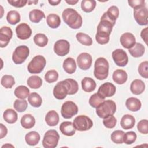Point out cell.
Instances as JSON below:
<instances>
[{
	"mask_svg": "<svg viewBox=\"0 0 148 148\" xmlns=\"http://www.w3.org/2000/svg\"><path fill=\"white\" fill-rule=\"evenodd\" d=\"M62 17L64 21L72 29H78L82 25V16L72 8L65 9L62 13Z\"/></svg>",
	"mask_w": 148,
	"mask_h": 148,
	"instance_id": "6da1fadb",
	"label": "cell"
},
{
	"mask_svg": "<svg viewBox=\"0 0 148 148\" xmlns=\"http://www.w3.org/2000/svg\"><path fill=\"white\" fill-rule=\"evenodd\" d=\"M109 74V63L103 57H99L95 62L94 75L98 80H102L107 78Z\"/></svg>",
	"mask_w": 148,
	"mask_h": 148,
	"instance_id": "7a4b0ae2",
	"label": "cell"
},
{
	"mask_svg": "<svg viewBox=\"0 0 148 148\" xmlns=\"http://www.w3.org/2000/svg\"><path fill=\"white\" fill-rule=\"evenodd\" d=\"M116 110V103L112 100H105L96 108V113L100 118L104 119L113 115Z\"/></svg>",
	"mask_w": 148,
	"mask_h": 148,
	"instance_id": "3957f363",
	"label": "cell"
},
{
	"mask_svg": "<svg viewBox=\"0 0 148 148\" xmlns=\"http://www.w3.org/2000/svg\"><path fill=\"white\" fill-rule=\"evenodd\" d=\"M46 64L45 58L41 56L38 55L35 56L28 65V71L32 74L40 73L44 69Z\"/></svg>",
	"mask_w": 148,
	"mask_h": 148,
	"instance_id": "277c9868",
	"label": "cell"
},
{
	"mask_svg": "<svg viewBox=\"0 0 148 148\" xmlns=\"http://www.w3.org/2000/svg\"><path fill=\"white\" fill-rule=\"evenodd\" d=\"M60 139V135L57 131L50 130L44 135L42 145L45 148H54L57 147Z\"/></svg>",
	"mask_w": 148,
	"mask_h": 148,
	"instance_id": "5b68a950",
	"label": "cell"
},
{
	"mask_svg": "<svg viewBox=\"0 0 148 148\" xmlns=\"http://www.w3.org/2000/svg\"><path fill=\"white\" fill-rule=\"evenodd\" d=\"M73 124L76 130L85 131L89 130L93 125V122L90 118L85 115H80L75 117Z\"/></svg>",
	"mask_w": 148,
	"mask_h": 148,
	"instance_id": "8992f818",
	"label": "cell"
},
{
	"mask_svg": "<svg viewBox=\"0 0 148 148\" xmlns=\"http://www.w3.org/2000/svg\"><path fill=\"white\" fill-rule=\"evenodd\" d=\"M29 54V48L25 45L17 47L13 53L12 60L16 64L23 63Z\"/></svg>",
	"mask_w": 148,
	"mask_h": 148,
	"instance_id": "52a82bcc",
	"label": "cell"
},
{
	"mask_svg": "<svg viewBox=\"0 0 148 148\" xmlns=\"http://www.w3.org/2000/svg\"><path fill=\"white\" fill-rule=\"evenodd\" d=\"M77 112V106L72 101H66L62 105L61 113L62 116L65 119H71L76 115Z\"/></svg>",
	"mask_w": 148,
	"mask_h": 148,
	"instance_id": "ba28073f",
	"label": "cell"
},
{
	"mask_svg": "<svg viewBox=\"0 0 148 148\" xmlns=\"http://www.w3.org/2000/svg\"><path fill=\"white\" fill-rule=\"evenodd\" d=\"M134 17L139 25H147L148 24V10L146 6L134 9Z\"/></svg>",
	"mask_w": 148,
	"mask_h": 148,
	"instance_id": "9c48e42d",
	"label": "cell"
},
{
	"mask_svg": "<svg viewBox=\"0 0 148 148\" xmlns=\"http://www.w3.org/2000/svg\"><path fill=\"white\" fill-rule=\"evenodd\" d=\"M114 63L119 66H124L128 62V57L126 52L121 49L114 50L112 54Z\"/></svg>",
	"mask_w": 148,
	"mask_h": 148,
	"instance_id": "30bf717a",
	"label": "cell"
},
{
	"mask_svg": "<svg viewBox=\"0 0 148 148\" xmlns=\"http://www.w3.org/2000/svg\"><path fill=\"white\" fill-rule=\"evenodd\" d=\"M70 44L65 39H60L56 42L54 46L55 53L59 56H65L69 52Z\"/></svg>",
	"mask_w": 148,
	"mask_h": 148,
	"instance_id": "8fae6325",
	"label": "cell"
},
{
	"mask_svg": "<svg viewBox=\"0 0 148 148\" xmlns=\"http://www.w3.org/2000/svg\"><path fill=\"white\" fill-rule=\"evenodd\" d=\"M92 57L87 53H82L77 57V63L78 66L82 70L88 69L92 64Z\"/></svg>",
	"mask_w": 148,
	"mask_h": 148,
	"instance_id": "7c38bea8",
	"label": "cell"
},
{
	"mask_svg": "<svg viewBox=\"0 0 148 148\" xmlns=\"http://www.w3.org/2000/svg\"><path fill=\"white\" fill-rule=\"evenodd\" d=\"M116 91L115 86L110 82H106L102 84L98 88V93L103 98L110 97L114 95Z\"/></svg>",
	"mask_w": 148,
	"mask_h": 148,
	"instance_id": "4fadbf2b",
	"label": "cell"
},
{
	"mask_svg": "<svg viewBox=\"0 0 148 148\" xmlns=\"http://www.w3.org/2000/svg\"><path fill=\"white\" fill-rule=\"evenodd\" d=\"M53 95L58 99H63L68 95V88L64 80L59 82L54 86Z\"/></svg>",
	"mask_w": 148,
	"mask_h": 148,
	"instance_id": "5bb4252c",
	"label": "cell"
},
{
	"mask_svg": "<svg viewBox=\"0 0 148 148\" xmlns=\"http://www.w3.org/2000/svg\"><path fill=\"white\" fill-rule=\"evenodd\" d=\"M16 32L19 39L21 40H25L31 36L32 30L27 24L21 23L16 28Z\"/></svg>",
	"mask_w": 148,
	"mask_h": 148,
	"instance_id": "9a60e30c",
	"label": "cell"
},
{
	"mask_svg": "<svg viewBox=\"0 0 148 148\" xmlns=\"http://www.w3.org/2000/svg\"><path fill=\"white\" fill-rule=\"evenodd\" d=\"M13 35L12 30L7 26L2 27L0 29V46L1 47H6L12 39Z\"/></svg>",
	"mask_w": 148,
	"mask_h": 148,
	"instance_id": "2e32d148",
	"label": "cell"
},
{
	"mask_svg": "<svg viewBox=\"0 0 148 148\" xmlns=\"http://www.w3.org/2000/svg\"><path fill=\"white\" fill-rule=\"evenodd\" d=\"M119 15V8L116 6H110L108 10L105 12L101 17V18H104L110 21L113 25H115L116 21Z\"/></svg>",
	"mask_w": 148,
	"mask_h": 148,
	"instance_id": "e0dca14e",
	"label": "cell"
},
{
	"mask_svg": "<svg viewBox=\"0 0 148 148\" xmlns=\"http://www.w3.org/2000/svg\"><path fill=\"white\" fill-rule=\"evenodd\" d=\"M120 41L122 46L125 49L132 47L136 43V39L134 35L130 32H125L121 35Z\"/></svg>",
	"mask_w": 148,
	"mask_h": 148,
	"instance_id": "ac0fdd59",
	"label": "cell"
},
{
	"mask_svg": "<svg viewBox=\"0 0 148 148\" xmlns=\"http://www.w3.org/2000/svg\"><path fill=\"white\" fill-rule=\"evenodd\" d=\"M113 26L108 20L101 18V21L97 26V32L105 33L110 35Z\"/></svg>",
	"mask_w": 148,
	"mask_h": 148,
	"instance_id": "d6986e66",
	"label": "cell"
},
{
	"mask_svg": "<svg viewBox=\"0 0 148 148\" xmlns=\"http://www.w3.org/2000/svg\"><path fill=\"white\" fill-rule=\"evenodd\" d=\"M60 130L64 135L71 136H73L76 132V129L73 126V123L71 121H64L60 125Z\"/></svg>",
	"mask_w": 148,
	"mask_h": 148,
	"instance_id": "ffe728a7",
	"label": "cell"
},
{
	"mask_svg": "<svg viewBox=\"0 0 148 148\" xmlns=\"http://www.w3.org/2000/svg\"><path fill=\"white\" fill-rule=\"evenodd\" d=\"M145 90V84L144 82L140 79H135L133 80L130 86V90L131 92L135 95H139L142 94Z\"/></svg>",
	"mask_w": 148,
	"mask_h": 148,
	"instance_id": "44dd1931",
	"label": "cell"
},
{
	"mask_svg": "<svg viewBox=\"0 0 148 148\" xmlns=\"http://www.w3.org/2000/svg\"><path fill=\"white\" fill-rule=\"evenodd\" d=\"M112 78L113 81L118 84H123L127 80V72L123 69H117L114 71Z\"/></svg>",
	"mask_w": 148,
	"mask_h": 148,
	"instance_id": "7402d4cb",
	"label": "cell"
},
{
	"mask_svg": "<svg viewBox=\"0 0 148 148\" xmlns=\"http://www.w3.org/2000/svg\"><path fill=\"white\" fill-rule=\"evenodd\" d=\"M135 119L134 116L130 114L124 115L120 121V125L124 130H130L134 127Z\"/></svg>",
	"mask_w": 148,
	"mask_h": 148,
	"instance_id": "603a6c76",
	"label": "cell"
},
{
	"mask_svg": "<svg viewBox=\"0 0 148 148\" xmlns=\"http://www.w3.org/2000/svg\"><path fill=\"white\" fill-rule=\"evenodd\" d=\"M82 87L83 91L87 92L93 91L96 88V83L91 77H85L82 80Z\"/></svg>",
	"mask_w": 148,
	"mask_h": 148,
	"instance_id": "cb8c5ba5",
	"label": "cell"
},
{
	"mask_svg": "<svg viewBox=\"0 0 148 148\" xmlns=\"http://www.w3.org/2000/svg\"><path fill=\"white\" fill-rule=\"evenodd\" d=\"M141 102L136 98L130 97L126 100L125 106L128 110L132 112L138 111L141 108Z\"/></svg>",
	"mask_w": 148,
	"mask_h": 148,
	"instance_id": "d4e9b609",
	"label": "cell"
},
{
	"mask_svg": "<svg viewBox=\"0 0 148 148\" xmlns=\"http://www.w3.org/2000/svg\"><path fill=\"white\" fill-rule=\"evenodd\" d=\"M45 121L49 126H56L59 122L58 114L55 110L49 111L45 116Z\"/></svg>",
	"mask_w": 148,
	"mask_h": 148,
	"instance_id": "484cf974",
	"label": "cell"
},
{
	"mask_svg": "<svg viewBox=\"0 0 148 148\" xmlns=\"http://www.w3.org/2000/svg\"><path fill=\"white\" fill-rule=\"evenodd\" d=\"M63 68L66 73L69 74L73 73L76 69V64L75 60L71 57L66 58L63 62Z\"/></svg>",
	"mask_w": 148,
	"mask_h": 148,
	"instance_id": "4316f807",
	"label": "cell"
},
{
	"mask_svg": "<svg viewBox=\"0 0 148 148\" xmlns=\"http://www.w3.org/2000/svg\"><path fill=\"white\" fill-rule=\"evenodd\" d=\"M21 126L25 129L32 128L35 124V119L33 116L30 114H24L20 120Z\"/></svg>",
	"mask_w": 148,
	"mask_h": 148,
	"instance_id": "83f0119b",
	"label": "cell"
},
{
	"mask_svg": "<svg viewBox=\"0 0 148 148\" xmlns=\"http://www.w3.org/2000/svg\"><path fill=\"white\" fill-rule=\"evenodd\" d=\"M40 135L36 131H31L27 133L25 136L26 143L30 146L37 145L40 140Z\"/></svg>",
	"mask_w": 148,
	"mask_h": 148,
	"instance_id": "f1b7e54d",
	"label": "cell"
},
{
	"mask_svg": "<svg viewBox=\"0 0 148 148\" xmlns=\"http://www.w3.org/2000/svg\"><path fill=\"white\" fill-rule=\"evenodd\" d=\"M3 119L6 122L9 124L16 123L18 119L17 113L12 109H8L5 110L3 114Z\"/></svg>",
	"mask_w": 148,
	"mask_h": 148,
	"instance_id": "f546056e",
	"label": "cell"
},
{
	"mask_svg": "<svg viewBox=\"0 0 148 148\" xmlns=\"http://www.w3.org/2000/svg\"><path fill=\"white\" fill-rule=\"evenodd\" d=\"M145 51V49L144 46L140 43H136L135 45L129 49L128 51L130 54L134 57H142Z\"/></svg>",
	"mask_w": 148,
	"mask_h": 148,
	"instance_id": "4dcf8cb0",
	"label": "cell"
},
{
	"mask_svg": "<svg viewBox=\"0 0 148 148\" xmlns=\"http://www.w3.org/2000/svg\"><path fill=\"white\" fill-rule=\"evenodd\" d=\"M46 23L50 28H57L60 25L61 20L58 15L51 13L47 16Z\"/></svg>",
	"mask_w": 148,
	"mask_h": 148,
	"instance_id": "1f68e13d",
	"label": "cell"
},
{
	"mask_svg": "<svg viewBox=\"0 0 148 148\" xmlns=\"http://www.w3.org/2000/svg\"><path fill=\"white\" fill-rule=\"evenodd\" d=\"M29 18L31 22L38 23L42 19L45 18V15L43 12L39 9H33L29 13Z\"/></svg>",
	"mask_w": 148,
	"mask_h": 148,
	"instance_id": "d6a6232c",
	"label": "cell"
},
{
	"mask_svg": "<svg viewBox=\"0 0 148 148\" xmlns=\"http://www.w3.org/2000/svg\"><path fill=\"white\" fill-rule=\"evenodd\" d=\"M68 88V94L73 95L76 94L79 90L77 82L72 79H66L64 80Z\"/></svg>",
	"mask_w": 148,
	"mask_h": 148,
	"instance_id": "836d02e7",
	"label": "cell"
},
{
	"mask_svg": "<svg viewBox=\"0 0 148 148\" xmlns=\"http://www.w3.org/2000/svg\"><path fill=\"white\" fill-rule=\"evenodd\" d=\"M27 83V84L30 88L33 89H37L42 86V80L39 76L34 75L30 76L28 79Z\"/></svg>",
	"mask_w": 148,
	"mask_h": 148,
	"instance_id": "e575fe53",
	"label": "cell"
},
{
	"mask_svg": "<svg viewBox=\"0 0 148 148\" xmlns=\"http://www.w3.org/2000/svg\"><path fill=\"white\" fill-rule=\"evenodd\" d=\"M14 95L20 99H25L29 95V90L25 86H19L14 90Z\"/></svg>",
	"mask_w": 148,
	"mask_h": 148,
	"instance_id": "d590c367",
	"label": "cell"
},
{
	"mask_svg": "<svg viewBox=\"0 0 148 148\" xmlns=\"http://www.w3.org/2000/svg\"><path fill=\"white\" fill-rule=\"evenodd\" d=\"M28 101L31 106L35 108H39L42 103L41 97L36 92H32L28 97Z\"/></svg>",
	"mask_w": 148,
	"mask_h": 148,
	"instance_id": "8d00e7d4",
	"label": "cell"
},
{
	"mask_svg": "<svg viewBox=\"0 0 148 148\" xmlns=\"http://www.w3.org/2000/svg\"><path fill=\"white\" fill-rule=\"evenodd\" d=\"M6 20L9 24L15 25L20 22V15L16 10H10L7 14Z\"/></svg>",
	"mask_w": 148,
	"mask_h": 148,
	"instance_id": "74e56055",
	"label": "cell"
},
{
	"mask_svg": "<svg viewBox=\"0 0 148 148\" xmlns=\"http://www.w3.org/2000/svg\"><path fill=\"white\" fill-rule=\"evenodd\" d=\"M76 39L79 42L85 46H91L92 44V38L86 34L79 32L76 35Z\"/></svg>",
	"mask_w": 148,
	"mask_h": 148,
	"instance_id": "f35d334b",
	"label": "cell"
},
{
	"mask_svg": "<svg viewBox=\"0 0 148 148\" xmlns=\"http://www.w3.org/2000/svg\"><path fill=\"white\" fill-rule=\"evenodd\" d=\"M96 6V1L94 0H83L81 2L82 9L86 12H91Z\"/></svg>",
	"mask_w": 148,
	"mask_h": 148,
	"instance_id": "ab89813d",
	"label": "cell"
},
{
	"mask_svg": "<svg viewBox=\"0 0 148 148\" xmlns=\"http://www.w3.org/2000/svg\"><path fill=\"white\" fill-rule=\"evenodd\" d=\"M105 98L101 96L98 92L95 93L93 95H92L90 98L89 103L92 107L97 108L105 101Z\"/></svg>",
	"mask_w": 148,
	"mask_h": 148,
	"instance_id": "60d3db41",
	"label": "cell"
},
{
	"mask_svg": "<svg viewBox=\"0 0 148 148\" xmlns=\"http://www.w3.org/2000/svg\"><path fill=\"white\" fill-rule=\"evenodd\" d=\"M34 42L39 47H45L48 43V38L45 34L39 33L34 36Z\"/></svg>",
	"mask_w": 148,
	"mask_h": 148,
	"instance_id": "b9f144b4",
	"label": "cell"
},
{
	"mask_svg": "<svg viewBox=\"0 0 148 148\" xmlns=\"http://www.w3.org/2000/svg\"><path fill=\"white\" fill-rule=\"evenodd\" d=\"M1 84L6 88H11L15 84V80L12 76L5 75L2 77Z\"/></svg>",
	"mask_w": 148,
	"mask_h": 148,
	"instance_id": "7bdbcfd3",
	"label": "cell"
},
{
	"mask_svg": "<svg viewBox=\"0 0 148 148\" xmlns=\"http://www.w3.org/2000/svg\"><path fill=\"white\" fill-rule=\"evenodd\" d=\"M124 132L121 130L114 131L110 136L111 140L116 144H121L123 143Z\"/></svg>",
	"mask_w": 148,
	"mask_h": 148,
	"instance_id": "ee69618b",
	"label": "cell"
},
{
	"mask_svg": "<svg viewBox=\"0 0 148 148\" xmlns=\"http://www.w3.org/2000/svg\"><path fill=\"white\" fill-rule=\"evenodd\" d=\"M27 106L28 103L25 99H16L13 103L14 108L18 112H24L27 109Z\"/></svg>",
	"mask_w": 148,
	"mask_h": 148,
	"instance_id": "f6af8a7d",
	"label": "cell"
},
{
	"mask_svg": "<svg viewBox=\"0 0 148 148\" xmlns=\"http://www.w3.org/2000/svg\"><path fill=\"white\" fill-rule=\"evenodd\" d=\"M58 78V73L56 70L54 69L48 71L45 75V80L49 83H51L57 81Z\"/></svg>",
	"mask_w": 148,
	"mask_h": 148,
	"instance_id": "bcb514c9",
	"label": "cell"
},
{
	"mask_svg": "<svg viewBox=\"0 0 148 148\" xmlns=\"http://www.w3.org/2000/svg\"><path fill=\"white\" fill-rule=\"evenodd\" d=\"M136 139V134L134 131H129L124 133L123 142L127 145H131L134 143Z\"/></svg>",
	"mask_w": 148,
	"mask_h": 148,
	"instance_id": "7dc6e473",
	"label": "cell"
},
{
	"mask_svg": "<svg viewBox=\"0 0 148 148\" xmlns=\"http://www.w3.org/2000/svg\"><path fill=\"white\" fill-rule=\"evenodd\" d=\"M117 123V120L113 115L108 116L103 119V124L104 126L108 128H114Z\"/></svg>",
	"mask_w": 148,
	"mask_h": 148,
	"instance_id": "c3c4849f",
	"label": "cell"
},
{
	"mask_svg": "<svg viewBox=\"0 0 148 148\" xmlns=\"http://www.w3.org/2000/svg\"><path fill=\"white\" fill-rule=\"evenodd\" d=\"M147 68H148V62H147V61H143V62H141L139 64V66H138L139 73L140 74V75L142 77H143L145 79L148 78Z\"/></svg>",
	"mask_w": 148,
	"mask_h": 148,
	"instance_id": "681fc988",
	"label": "cell"
},
{
	"mask_svg": "<svg viewBox=\"0 0 148 148\" xmlns=\"http://www.w3.org/2000/svg\"><path fill=\"white\" fill-rule=\"evenodd\" d=\"M137 128L139 132L143 134L148 133V121L146 119L140 120L137 125Z\"/></svg>",
	"mask_w": 148,
	"mask_h": 148,
	"instance_id": "f907efd6",
	"label": "cell"
},
{
	"mask_svg": "<svg viewBox=\"0 0 148 148\" xmlns=\"http://www.w3.org/2000/svg\"><path fill=\"white\" fill-rule=\"evenodd\" d=\"M129 5L132 8L136 9L138 8L145 6V0H130L128 1Z\"/></svg>",
	"mask_w": 148,
	"mask_h": 148,
	"instance_id": "816d5d0a",
	"label": "cell"
},
{
	"mask_svg": "<svg viewBox=\"0 0 148 148\" xmlns=\"http://www.w3.org/2000/svg\"><path fill=\"white\" fill-rule=\"evenodd\" d=\"M8 2L16 8H22L27 4L28 1L27 0H8Z\"/></svg>",
	"mask_w": 148,
	"mask_h": 148,
	"instance_id": "f5cc1de1",
	"label": "cell"
},
{
	"mask_svg": "<svg viewBox=\"0 0 148 148\" xmlns=\"http://www.w3.org/2000/svg\"><path fill=\"white\" fill-rule=\"evenodd\" d=\"M0 138L2 139L6 135L8 130L7 128L2 123L0 124Z\"/></svg>",
	"mask_w": 148,
	"mask_h": 148,
	"instance_id": "db71d44e",
	"label": "cell"
},
{
	"mask_svg": "<svg viewBox=\"0 0 148 148\" xmlns=\"http://www.w3.org/2000/svg\"><path fill=\"white\" fill-rule=\"evenodd\" d=\"M147 32H148V28L146 27L143 29L140 33V36L142 39L145 41L146 44H147Z\"/></svg>",
	"mask_w": 148,
	"mask_h": 148,
	"instance_id": "11a10c76",
	"label": "cell"
},
{
	"mask_svg": "<svg viewBox=\"0 0 148 148\" xmlns=\"http://www.w3.org/2000/svg\"><path fill=\"white\" fill-rule=\"evenodd\" d=\"M49 3L53 6H55V5H58L60 2H61V0H56V1H53V0H51V1H48Z\"/></svg>",
	"mask_w": 148,
	"mask_h": 148,
	"instance_id": "9f6ffc18",
	"label": "cell"
},
{
	"mask_svg": "<svg viewBox=\"0 0 148 148\" xmlns=\"http://www.w3.org/2000/svg\"><path fill=\"white\" fill-rule=\"evenodd\" d=\"M65 2H66L67 3L69 4V5H75V4H76V3L79 2V1H78V0H69V1L66 0V1H65Z\"/></svg>",
	"mask_w": 148,
	"mask_h": 148,
	"instance_id": "6f0895ef",
	"label": "cell"
},
{
	"mask_svg": "<svg viewBox=\"0 0 148 148\" xmlns=\"http://www.w3.org/2000/svg\"><path fill=\"white\" fill-rule=\"evenodd\" d=\"M29 5H31V3H34V4H36V3H38V1H28V2H27Z\"/></svg>",
	"mask_w": 148,
	"mask_h": 148,
	"instance_id": "680465c9",
	"label": "cell"
}]
</instances>
